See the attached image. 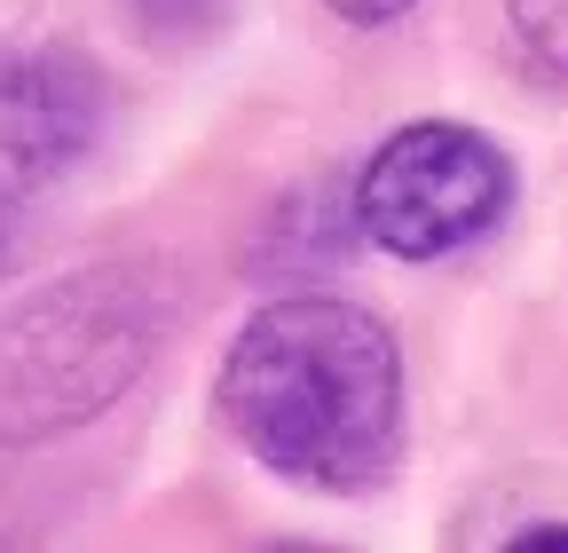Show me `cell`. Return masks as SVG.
<instances>
[{
    "label": "cell",
    "mask_w": 568,
    "mask_h": 553,
    "mask_svg": "<svg viewBox=\"0 0 568 553\" xmlns=\"http://www.w3.org/2000/svg\"><path fill=\"white\" fill-rule=\"evenodd\" d=\"M222 411L268 474L308 491H364L403 443L395 332L332 293L268 301L222 364Z\"/></svg>",
    "instance_id": "obj_1"
},
{
    "label": "cell",
    "mask_w": 568,
    "mask_h": 553,
    "mask_svg": "<svg viewBox=\"0 0 568 553\" xmlns=\"http://www.w3.org/2000/svg\"><path fill=\"white\" fill-rule=\"evenodd\" d=\"M166 340V293L134 261L71 269L0 316V451H32L48 435L111 411Z\"/></svg>",
    "instance_id": "obj_2"
},
{
    "label": "cell",
    "mask_w": 568,
    "mask_h": 553,
    "mask_svg": "<svg viewBox=\"0 0 568 553\" xmlns=\"http://www.w3.org/2000/svg\"><path fill=\"white\" fill-rule=\"evenodd\" d=\"M514 205V167L506 151L474 127L450 119H418L395 127L372 151L364 182H355V222L372 245H387L395 261H443L466 253L474 238H489Z\"/></svg>",
    "instance_id": "obj_3"
},
{
    "label": "cell",
    "mask_w": 568,
    "mask_h": 553,
    "mask_svg": "<svg viewBox=\"0 0 568 553\" xmlns=\"http://www.w3.org/2000/svg\"><path fill=\"white\" fill-rule=\"evenodd\" d=\"M95 127H103L95 80L71 56L0 48V253L32 205L88 159Z\"/></svg>",
    "instance_id": "obj_4"
},
{
    "label": "cell",
    "mask_w": 568,
    "mask_h": 553,
    "mask_svg": "<svg viewBox=\"0 0 568 553\" xmlns=\"http://www.w3.org/2000/svg\"><path fill=\"white\" fill-rule=\"evenodd\" d=\"M506 17H514V32H521L537 72L568 80V0H506Z\"/></svg>",
    "instance_id": "obj_5"
},
{
    "label": "cell",
    "mask_w": 568,
    "mask_h": 553,
    "mask_svg": "<svg viewBox=\"0 0 568 553\" xmlns=\"http://www.w3.org/2000/svg\"><path fill=\"white\" fill-rule=\"evenodd\" d=\"M134 9L151 17V24H166V32H174V24H197V17H213L222 0H134Z\"/></svg>",
    "instance_id": "obj_6"
},
{
    "label": "cell",
    "mask_w": 568,
    "mask_h": 553,
    "mask_svg": "<svg viewBox=\"0 0 568 553\" xmlns=\"http://www.w3.org/2000/svg\"><path fill=\"white\" fill-rule=\"evenodd\" d=\"M410 9H418V0H332V17H347V24H395Z\"/></svg>",
    "instance_id": "obj_7"
},
{
    "label": "cell",
    "mask_w": 568,
    "mask_h": 553,
    "mask_svg": "<svg viewBox=\"0 0 568 553\" xmlns=\"http://www.w3.org/2000/svg\"><path fill=\"white\" fill-rule=\"evenodd\" d=\"M514 545H521V553H545V545H568V522H537V530H521Z\"/></svg>",
    "instance_id": "obj_8"
}]
</instances>
